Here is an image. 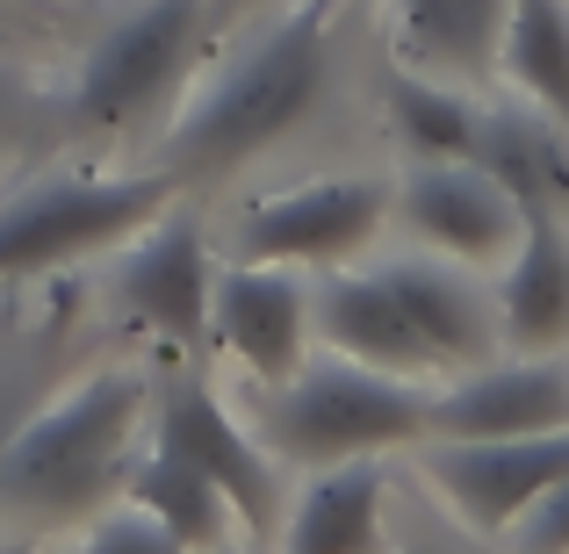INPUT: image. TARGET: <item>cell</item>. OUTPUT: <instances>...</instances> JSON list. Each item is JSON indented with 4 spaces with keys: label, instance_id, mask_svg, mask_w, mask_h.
Masks as SVG:
<instances>
[{
    "label": "cell",
    "instance_id": "cell-25",
    "mask_svg": "<svg viewBox=\"0 0 569 554\" xmlns=\"http://www.w3.org/2000/svg\"><path fill=\"white\" fill-rule=\"evenodd\" d=\"M0 554H37V547H29V541H0Z\"/></svg>",
    "mask_w": 569,
    "mask_h": 554
},
{
    "label": "cell",
    "instance_id": "cell-8",
    "mask_svg": "<svg viewBox=\"0 0 569 554\" xmlns=\"http://www.w3.org/2000/svg\"><path fill=\"white\" fill-rule=\"evenodd\" d=\"M389 216V181L339 173V181L289 188L260 202L238 223V260H281V266H339L382 231Z\"/></svg>",
    "mask_w": 569,
    "mask_h": 554
},
{
    "label": "cell",
    "instance_id": "cell-6",
    "mask_svg": "<svg viewBox=\"0 0 569 554\" xmlns=\"http://www.w3.org/2000/svg\"><path fill=\"white\" fill-rule=\"evenodd\" d=\"M447 512L476 533H512L533 504L569 475V425L512 432V440H440L426 461Z\"/></svg>",
    "mask_w": 569,
    "mask_h": 554
},
{
    "label": "cell",
    "instance_id": "cell-23",
    "mask_svg": "<svg viewBox=\"0 0 569 554\" xmlns=\"http://www.w3.org/2000/svg\"><path fill=\"white\" fill-rule=\"evenodd\" d=\"M512 541H519V554H569V475L519 518Z\"/></svg>",
    "mask_w": 569,
    "mask_h": 554
},
{
    "label": "cell",
    "instance_id": "cell-15",
    "mask_svg": "<svg viewBox=\"0 0 569 554\" xmlns=\"http://www.w3.org/2000/svg\"><path fill=\"white\" fill-rule=\"evenodd\" d=\"M382 281L397 289V303L411 310L418 339L432 346L440 367H483L490 353L505 346L498 332V303H483L469 274H455L447 260H389Z\"/></svg>",
    "mask_w": 569,
    "mask_h": 554
},
{
    "label": "cell",
    "instance_id": "cell-18",
    "mask_svg": "<svg viewBox=\"0 0 569 554\" xmlns=\"http://www.w3.org/2000/svg\"><path fill=\"white\" fill-rule=\"evenodd\" d=\"M512 0H397L403 51L432 72H490Z\"/></svg>",
    "mask_w": 569,
    "mask_h": 554
},
{
    "label": "cell",
    "instance_id": "cell-1",
    "mask_svg": "<svg viewBox=\"0 0 569 554\" xmlns=\"http://www.w3.org/2000/svg\"><path fill=\"white\" fill-rule=\"evenodd\" d=\"M144 374L101 367L80 389L51 396L0 440V518L8 526H72L123 483L130 440L144 425Z\"/></svg>",
    "mask_w": 569,
    "mask_h": 554
},
{
    "label": "cell",
    "instance_id": "cell-10",
    "mask_svg": "<svg viewBox=\"0 0 569 554\" xmlns=\"http://www.w3.org/2000/svg\"><path fill=\"white\" fill-rule=\"evenodd\" d=\"M397 209L426 245H440L461 266L512 260L519 231H527V209L490 181L476 159H418L397 188Z\"/></svg>",
    "mask_w": 569,
    "mask_h": 554
},
{
    "label": "cell",
    "instance_id": "cell-19",
    "mask_svg": "<svg viewBox=\"0 0 569 554\" xmlns=\"http://www.w3.org/2000/svg\"><path fill=\"white\" fill-rule=\"evenodd\" d=\"M498 66L541 115L569 130V8L562 0H512Z\"/></svg>",
    "mask_w": 569,
    "mask_h": 554
},
{
    "label": "cell",
    "instance_id": "cell-12",
    "mask_svg": "<svg viewBox=\"0 0 569 554\" xmlns=\"http://www.w3.org/2000/svg\"><path fill=\"white\" fill-rule=\"evenodd\" d=\"M116 289H123V303H130L138 324H152L159 339L194 346V339L209 332V289H217L202 223L159 209V216L144 223V238L130 245V260L116 266Z\"/></svg>",
    "mask_w": 569,
    "mask_h": 554
},
{
    "label": "cell",
    "instance_id": "cell-3",
    "mask_svg": "<svg viewBox=\"0 0 569 554\" xmlns=\"http://www.w3.org/2000/svg\"><path fill=\"white\" fill-rule=\"evenodd\" d=\"M432 417V396L411 374H389L368 361H303L267 403V446L274 461L296 469H332L353 454H389V446L418 440Z\"/></svg>",
    "mask_w": 569,
    "mask_h": 554
},
{
    "label": "cell",
    "instance_id": "cell-22",
    "mask_svg": "<svg viewBox=\"0 0 569 554\" xmlns=\"http://www.w3.org/2000/svg\"><path fill=\"white\" fill-rule=\"evenodd\" d=\"M80 554H188L181 533H167L144 504H123V512L94 518V533H87Z\"/></svg>",
    "mask_w": 569,
    "mask_h": 554
},
{
    "label": "cell",
    "instance_id": "cell-5",
    "mask_svg": "<svg viewBox=\"0 0 569 554\" xmlns=\"http://www.w3.org/2000/svg\"><path fill=\"white\" fill-rule=\"evenodd\" d=\"M202 22H209V0H144L138 14H123L87 51L80 87H72V115L101 130L152 115L181 87L194 43H202Z\"/></svg>",
    "mask_w": 569,
    "mask_h": 554
},
{
    "label": "cell",
    "instance_id": "cell-21",
    "mask_svg": "<svg viewBox=\"0 0 569 554\" xmlns=\"http://www.w3.org/2000/svg\"><path fill=\"white\" fill-rule=\"evenodd\" d=\"M382 101H389V115H397V138L411 144V159H476V130H483V109H469V101H461L447 80L389 72Z\"/></svg>",
    "mask_w": 569,
    "mask_h": 554
},
{
    "label": "cell",
    "instance_id": "cell-26",
    "mask_svg": "<svg viewBox=\"0 0 569 554\" xmlns=\"http://www.w3.org/2000/svg\"><path fill=\"white\" fill-rule=\"evenodd\" d=\"M403 554H447V547H403Z\"/></svg>",
    "mask_w": 569,
    "mask_h": 554
},
{
    "label": "cell",
    "instance_id": "cell-14",
    "mask_svg": "<svg viewBox=\"0 0 569 554\" xmlns=\"http://www.w3.org/2000/svg\"><path fill=\"white\" fill-rule=\"evenodd\" d=\"M382 504H389L382 454L332 461L296 497L289 526H281V554H382Z\"/></svg>",
    "mask_w": 569,
    "mask_h": 554
},
{
    "label": "cell",
    "instance_id": "cell-27",
    "mask_svg": "<svg viewBox=\"0 0 569 554\" xmlns=\"http://www.w3.org/2000/svg\"><path fill=\"white\" fill-rule=\"evenodd\" d=\"M0 43H8V29H0Z\"/></svg>",
    "mask_w": 569,
    "mask_h": 554
},
{
    "label": "cell",
    "instance_id": "cell-16",
    "mask_svg": "<svg viewBox=\"0 0 569 554\" xmlns=\"http://www.w3.org/2000/svg\"><path fill=\"white\" fill-rule=\"evenodd\" d=\"M498 332L519 353H562L569 346V231L562 216H527L498 289Z\"/></svg>",
    "mask_w": 569,
    "mask_h": 554
},
{
    "label": "cell",
    "instance_id": "cell-24",
    "mask_svg": "<svg viewBox=\"0 0 569 554\" xmlns=\"http://www.w3.org/2000/svg\"><path fill=\"white\" fill-rule=\"evenodd\" d=\"M22 425V389H14V374H0V440Z\"/></svg>",
    "mask_w": 569,
    "mask_h": 554
},
{
    "label": "cell",
    "instance_id": "cell-13",
    "mask_svg": "<svg viewBox=\"0 0 569 554\" xmlns=\"http://www.w3.org/2000/svg\"><path fill=\"white\" fill-rule=\"evenodd\" d=\"M318 339L332 353H347V361H368V367H389V374H432V346L418 339L411 310L397 303V289L382 281V266H368V274H347V266H332L318 289Z\"/></svg>",
    "mask_w": 569,
    "mask_h": 554
},
{
    "label": "cell",
    "instance_id": "cell-2",
    "mask_svg": "<svg viewBox=\"0 0 569 554\" xmlns=\"http://www.w3.org/2000/svg\"><path fill=\"white\" fill-rule=\"evenodd\" d=\"M332 8L339 0H296L281 22H267L231 66L217 72L202 101L181 115L167 159L181 173H231L252 152L281 144L332 87Z\"/></svg>",
    "mask_w": 569,
    "mask_h": 554
},
{
    "label": "cell",
    "instance_id": "cell-11",
    "mask_svg": "<svg viewBox=\"0 0 569 554\" xmlns=\"http://www.w3.org/2000/svg\"><path fill=\"white\" fill-rule=\"evenodd\" d=\"M569 425V367L562 361H483L447 396H432L426 432L432 440H512V432H556Z\"/></svg>",
    "mask_w": 569,
    "mask_h": 554
},
{
    "label": "cell",
    "instance_id": "cell-7",
    "mask_svg": "<svg viewBox=\"0 0 569 554\" xmlns=\"http://www.w3.org/2000/svg\"><path fill=\"white\" fill-rule=\"evenodd\" d=\"M159 454H173V461H188V469H202L209 483L231 497V512H238V526L246 533H274V518H281V475H274V446H260L246 425H238L231 411L217 403V389L209 382H173L167 396H159Z\"/></svg>",
    "mask_w": 569,
    "mask_h": 554
},
{
    "label": "cell",
    "instance_id": "cell-9",
    "mask_svg": "<svg viewBox=\"0 0 569 554\" xmlns=\"http://www.w3.org/2000/svg\"><path fill=\"white\" fill-rule=\"evenodd\" d=\"M209 332L238 353L260 382H289L310 361V332H318V295L303 274L281 260H238L209 289Z\"/></svg>",
    "mask_w": 569,
    "mask_h": 554
},
{
    "label": "cell",
    "instance_id": "cell-20",
    "mask_svg": "<svg viewBox=\"0 0 569 554\" xmlns=\"http://www.w3.org/2000/svg\"><path fill=\"white\" fill-rule=\"evenodd\" d=\"M130 504H144V512H152L167 533H181L188 554H217L223 541H231V526H238L231 497H223L202 469L159 454V446H152V461H144V469H130Z\"/></svg>",
    "mask_w": 569,
    "mask_h": 554
},
{
    "label": "cell",
    "instance_id": "cell-4",
    "mask_svg": "<svg viewBox=\"0 0 569 554\" xmlns=\"http://www.w3.org/2000/svg\"><path fill=\"white\" fill-rule=\"evenodd\" d=\"M167 202V173H51L0 209V281L51 274L116 238H138Z\"/></svg>",
    "mask_w": 569,
    "mask_h": 554
},
{
    "label": "cell",
    "instance_id": "cell-17",
    "mask_svg": "<svg viewBox=\"0 0 569 554\" xmlns=\"http://www.w3.org/2000/svg\"><path fill=\"white\" fill-rule=\"evenodd\" d=\"M476 167L527 216H562L569 209V130L541 109H490L483 130H476Z\"/></svg>",
    "mask_w": 569,
    "mask_h": 554
}]
</instances>
